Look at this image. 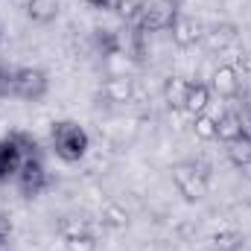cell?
<instances>
[{"mask_svg":"<svg viewBox=\"0 0 251 251\" xmlns=\"http://www.w3.org/2000/svg\"><path fill=\"white\" fill-rule=\"evenodd\" d=\"M50 152L64 164H82L91 152V134L79 120L50 123Z\"/></svg>","mask_w":251,"mask_h":251,"instance_id":"6da1fadb","label":"cell"},{"mask_svg":"<svg viewBox=\"0 0 251 251\" xmlns=\"http://www.w3.org/2000/svg\"><path fill=\"white\" fill-rule=\"evenodd\" d=\"M210 173L213 164L207 158H187L173 164L170 176H173V187L184 201H204L210 193Z\"/></svg>","mask_w":251,"mask_h":251,"instance_id":"7a4b0ae2","label":"cell"},{"mask_svg":"<svg viewBox=\"0 0 251 251\" xmlns=\"http://www.w3.org/2000/svg\"><path fill=\"white\" fill-rule=\"evenodd\" d=\"M50 94V73L38 64H21L15 67L12 73V100H21V102H41L47 100Z\"/></svg>","mask_w":251,"mask_h":251,"instance_id":"3957f363","label":"cell"},{"mask_svg":"<svg viewBox=\"0 0 251 251\" xmlns=\"http://www.w3.org/2000/svg\"><path fill=\"white\" fill-rule=\"evenodd\" d=\"M178 15H181L178 0H140V15L134 26L143 29L146 35H161L173 29Z\"/></svg>","mask_w":251,"mask_h":251,"instance_id":"277c9868","label":"cell"},{"mask_svg":"<svg viewBox=\"0 0 251 251\" xmlns=\"http://www.w3.org/2000/svg\"><path fill=\"white\" fill-rule=\"evenodd\" d=\"M15 187H18V193H21L24 199H38V196H44L47 190L53 187V176H50V170L44 167L41 155L24 158L18 176H15Z\"/></svg>","mask_w":251,"mask_h":251,"instance_id":"5b68a950","label":"cell"},{"mask_svg":"<svg viewBox=\"0 0 251 251\" xmlns=\"http://www.w3.org/2000/svg\"><path fill=\"white\" fill-rule=\"evenodd\" d=\"M134 94H137V79L128 76V73H108L105 82L100 85V105L105 108H128L134 102Z\"/></svg>","mask_w":251,"mask_h":251,"instance_id":"8992f818","label":"cell"},{"mask_svg":"<svg viewBox=\"0 0 251 251\" xmlns=\"http://www.w3.org/2000/svg\"><path fill=\"white\" fill-rule=\"evenodd\" d=\"M207 85H210L213 97H219V100H225V102H234V100H240V94H243V85H246V82L240 79V73H237V67H234V64L219 62L216 67H213V73H210Z\"/></svg>","mask_w":251,"mask_h":251,"instance_id":"52a82bcc","label":"cell"},{"mask_svg":"<svg viewBox=\"0 0 251 251\" xmlns=\"http://www.w3.org/2000/svg\"><path fill=\"white\" fill-rule=\"evenodd\" d=\"M204 29H207V24L199 18V15H178L176 18V24H173V29H170V38H173V44L178 47V50H190V47H196V44H201V38H204Z\"/></svg>","mask_w":251,"mask_h":251,"instance_id":"ba28073f","label":"cell"},{"mask_svg":"<svg viewBox=\"0 0 251 251\" xmlns=\"http://www.w3.org/2000/svg\"><path fill=\"white\" fill-rule=\"evenodd\" d=\"M94 216H97V225L105 231H126L131 222V213L120 199H102V204L94 210Z\"/></svg>","mask_w":251,"mask_h":251,"instance_id":"9c48e42d","label":"cell"},{"mask_svg":"<svg viewBox=\"0 0 251 251\" xmlns=\"http://www.w3.org/2000/svg\"><path fill=\"white\" fill-rule=\"evenodd\" d=\"M21 164H24V152L18 149V143L12 140V134H3L0 137V184L15 181Z\"/></svg>","mask_w":251,"mask_h":251,"instance_id":"30bf717a","label":"cell"},{"mask_svg":"<svg viewBox=\"0 0 251 251\" xmlns=\"http://www.w3.org/2000/svg\"><path fill=\"white\" fill-rule=\"evenodd\" d=\"M246 134H249V128H246L243 111L228 108V111H222V114L216 117V140L234 143V140H240V137H246Z\"/></svg>","mask_w":251,"mask_h":251,"instance_id":"8fae6325","label":"cell"},{"mask_svg":"<svg viewBox=\"0 0 251 251\" xmlns=\"http://www.w3.org/2000/svg\"><path fill=\"white\" fill-rule=\"evenodd\" d=\"M210 100H213V91L204 79H190L187 82V94H184V111L190 117H199L210 108Z\"/></svg>","mask_w":251,"mask_h":251,"instance_id":"7c38bea8","label":"cell"},{"mask_svg":"<svg viewBox=\"0 0 251 251\" xmlns=\"http://www.w3.org/2000/svg\"><path fill=\"white\" fill-rule=\"evenodd\" d=\"M85 231H94V219L91 213L82 207V210H67L62 216H56V234L67 240V237H76V234H85Z\"/></svg>","mask_w":251,"mask_h":251,"instance_id":"4fadbf2b","label":"cell"},{"mask_svg":"<svg viewBox=\"0 0 251 251\" xmlns=\"http://www.w3.org/2000/svg\"><path fill=\"white\" fill-rule=\"evenodd\" d=\"M187 82L190 76H181V73H167L164 82H161V102L170 108H184V94H187Z\"/></svg>","mask_w":251,"mask_h":251,"instance_id":"5bb4252c","label":"cell"},{"mask_svg":"<svg viewBox=\"0 0 251 251\" xmlns=\"http://www.w3.org/2000/svg\"><path fill=\"white\" fill-rule=\"evenodd\" d=\"M210 249H216V251L246 249V231H240L237 225H219V228L210 234Z\"/></svg>","mask_w":251,"mask_h":251,"instance_id":"9a60e30c","label":"cell"},{"mask_svg":"<svg viewBox=\"0 0 251 251\" xmlns=\"http://www.w3.org/2000/svg\"><path fill=\"white\" fill-rule=\"evenodd\" d=\"M24 9H26V18L32 24L47 26V24H53L62 15V0H26Z\"/></svg>","mask_w":251,"mask_h":251,"instance_id":"2e32d148","label":"cell"},{"mask_svg":"<svg viewBox=\"0 0 251 251\" xmlns=\"http://www.w3.org/2000/svg\"><path fill=\"white\" fill-rule=\"evenodd\" d=\"M225 158H228V164L237 167V170L246 167V164L251 161V134L234 140V143H225Z\"/></svg>","mask_w":251,"mask_h":251,"instance_id":"e0dca14e","label":"cell"},{"mask_svg":"<svg viewBox=\"0 0 251 251\" xmlns=\"http://www.w3.org/2000/svg\"><path fill=\"white\" fill-rule=\"evenodd\" d=\"M190 134H193L196 140H201V143L216 140V117H210L207 111L199 114V117H193V123H190Z\"/></svg>","mask_w":251,"mask_h":251,"instance_id":"ac0fdd59","label":"cell"},{"mask_svg":"<svg viewBox=\"0 0 251 251\" xmlns=\"http://www.w3.org/2000/svg\"><path fill=\"white\" fill-rule=\"evenodd\" d=\"M100 249V240L94 231H85V234H76V237H67L64 240V251H97Z\"/></svg>","mask_w":251,"mask_h":251,"instance_id":"d6986e66","label":"cell"},{"mask_svg":"<svg viewBox=\"0 0 251 251\" xmlns=\"http://www.w3.org/2000/svg\"><path fill=\"white\" fill-rule=\"evenodd\" d=\"M114 15L123 21L126 26H134L137 24V15H140V0H117Z\"/></svg>","mask_w":251,"mask_h":251,"instance_id":"ffe728a7","label":"cell"},{"mask_svg":"<svg viewBox=\"0 0 251 251\" xmlns=\"http://www.w3.org/2000/svg\"><path fill=\"white\" fill-rule=\"evenodd\" d=\"M12 73H15V64L0 59V100H12Z\"/></svg>","mask_w":251,"mask_h":251,"instance_id":"44dd1931","label":"cell"},{"mask_svg":"<svg viewBox=\"0 0 251 251\" xmlns=\"http://www.w3.org/2000/svg\"><path fill=\"white\" fill-rule=\"evenodd\" d=\"M9 240H12V216L0 207V251L9 246Z\"/></svg>","mask_w":251,"mask_h":251,"instance_id":"7402d4cb","label":"cell"},{"mask_svg":"<svg viewBox=\"0 0 251 251\" xmlns=\"http://www.w3.org/2000/svg\"><path fill=\"white\" fill-rule=\"evenodd\" d=\"M85 6H91L94 12H114L117 0H85Z\"/></svg>","mask_w":251,"mask_h":251,"instance_id":"603a6c76","label":"cell"},{"mask_svg":"<svg viewBox=\"0 0 251 251\" xmlns=\"http://www.w3.org/2000/svg\"><path fill=\"white\" fill-rule=\"evenodd\" d=\"M204 251H216V249H204Z\"/></svg>","mask_w":251,"mask_h":251,"instance_id":"cb8c5ba5","label":"cell"},{"mask_svg":"<svg viewBox=\"0 0 251 251\" xmlns=\"http://www.w3.org/2000/svg\"><path fill=\"white\" fill-rule=\"evenodd\" d=\"M240 251H251V249H240Z\"/></svg>","mask_w":251,"mask_h":251,"instance_id":"d4e9b609","label":"cell"},{"mask_svg":"<svg viewBox=\"0 0 251 251\" xmlns=\"http://www.w3.org/2000/svg\"><path fill=\"white\" fill-rule=\"evenodd\" d=\"M0 38H3V35H0Z\"/></svg>","mask_w":251,"mask_h":251,"instance_id":"484cf974","label":"cell"}]
</instances>
